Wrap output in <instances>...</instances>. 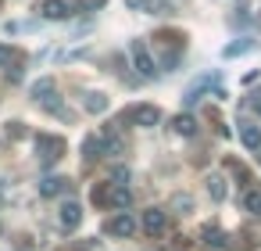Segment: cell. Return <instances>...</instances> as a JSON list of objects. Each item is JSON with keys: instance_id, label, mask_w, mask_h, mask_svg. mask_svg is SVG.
Listing matches in <instances>:
<instances>
[{"instance_id": "11", "label": "cell", "mask_w": 261, "mask_h": 251, "mask_svg": "<svg viewBox=\"0 0 261 251\" xmlns=\"http://www.w3.org/2000/svg\"><path fill=\"white\" fill-rule=\"evenodd\" d=\"M240 140H243L247 151H257V147H261V126H254V122H240Z\"/></svg>"}, {"instance_id": "27", "label": "cell", "mask_w": 261, "mask_h": 251, "mask_svg": "<svg viewBox=\"0 0 261 251\" xmlns=\"http://www.w3.org/2000/svg\"><path fill=\"white\" fill-rule=\"evenodd\" d=\"M257 26H261V18H257Z\"/></svg>"}, {"instance_id": "1", "label": "cell", "mask_w": 261, "mask_h": 251, "mask_svg": "<svg viewBox=\"0 0 261 251\" xmlns=\"http://www.w3.org/2000/svg\"><path fill=\"white\" fill-rule=\"evenodd\" d=\"M129 51H133V69H136L143 79H158V72H161V69L154 65V58H150L147 43H143V40H133V47H129Z\"/></svg>"}, {"instance_id": "12", "label": "cell", "mask_w": 261, "mask_h": 251, "mask_svg": "<svg viewBox=\"0 0 261 251\" xmlns=\"http://www.w3.org/2000/svg\"><path fill=\"white\" fill-rule=\"evenodd\" d=\"M172 129H175L179 136H197V129H200V126H197V119H193L190 111H182V115H175V119H172Z\"/></svg>"}, {"instance_id": "7", "label": "cell", "mask_w": 261, "mask_h": 251, "mask_svg": "<svg viewBox=\"0 0 261 251\" xmlns=\"http://www.w3.org/2000/svg\"><path fill=\"white\" fill-rule=\"evenodd\" d=\"M36 151H40V158H47V162L54 158V162H58V158H61V151H65V140H61V136H47V133H43V136H36Z\"/></svg>"}, {"instance_id": "18", "label": "cell", "mask_w": 261, "mask_h": 251, "mask_svg": "<svg viewBox=\"0 0 261 251\" xmlns=\"http://www.w3.org/2000/svg\"><path fill=\"white\" fill-rule=\"evenodd\" d=\"M100 151H104L100 136H86V140H83V154H86V162H97V158H100Z\"/></svg>"}, {"instance_id": "16", "label": "cell", "mask_w": 261, "mask_h": 251, "mask_svg": "<svg viewBox=\"0 0 261 251\" xmlns=\"http://www.w3.org/2000/svg\"><path fill=\"white\" fill-rule=\"evenodd\" d=\"M50 94H58V90H54V79H36V83L29 86V97H33V101H47Z\"/></svg>"}, {"instance_id": "4", "label": "cell", "mask_w": 261, "mask_h": 251, "mask_svg": "<svg viewBox=\"0 0 261 251\" xmlns=\"http://www.w3.org/2000/svg\"><path fill=\"white\" fill-rule=\"evenodd\" d=\"M140 226H143V233L161 237V233L168 230V215H165L161 208H147V212H140Z\"/></svg>"}, {"instance_id": "21", "label": "cell", "mask_w": 261, "mask_h": 251, "mask_svg": "<svg viewBox=\"0 0 261 251\" xmlns=\"http://www.w3.org/2000/svg\"><path fill=\"white\" fill-rule=\"evenodd\" d=\"M172 208H179V212L186 215V212H193V197H186V194H175V197H172Z\"/></svg>"}, {"instance_id": "24", "label": "cell", "mask_w": 261, "mask_h": 251, "mask_svg": "<svg viewBox=\"0 0 261 251\" xmlns=\"http://www.w3.org/2000/svg\"><path fill=\"white\" fill-rule=\"evenodd\" d=\"M257 79H261V72H247V76H243V83H247V86H254Z\"/></svg>"}, {"instance_id": "22", "label": "cell", "mask_w": 261, "mask_h": 251, "mask_svg": "<svg viewBox=\"0 0 261 251\" xmlns=\"http://www.w3.org/2000/svg\"><path fill=\"white\" fill-rule=\"evenodd\" d=\"M108 190H111V183H100V187H93V204H104V208H108Z\"/></svg>"}, {"instance_id": "3", "label": "cell", "mask_w": 261, "mask_h": 251, "mask_svg": "<svg viewBox=\"0 0 261 251\" xmlns=\"http://www.w3.org/2000/svg\"><path fill=\"white\" fill-rule=\"evenodd\" d=\"M125 119H133L140 129H154V126L161 122V108H154V104H136V108L125 111Z\"/></svg>"}, {"instance_id": "13", "label": "cell", "mask_w": 261, "mask_h": 251, "mask_svg": "<svg viewBox=\"0 0 261 251\" xmlns=\"http://www.w3.org/2000/svg\"><path fill=\"white\" fill-rule=\"evenodd\" d=\"M243 212L261 219V187H247V194H243Z\"/></svg>"}, {"instance_id": "19", "label": "cell", "mask_w": 261, "mask_h": 251, "mask_svg": "<svg viewBox=\"0 0 261 251\" xmlns=\"http://www.w3.org/2000/svg\"><path fill=\"white\" fill-rule=\"evenodd\" d=\"M115 187H129V165H111V179Z\"/></svg>"}, {"instance_id": "17", "label": "cell", "mask_w": 261, "mask_h": 251, "mask_svg": "<svg viewBox=\"0 0 261 251\" xmlns=\"http://www.w3.org/2000/svg\"><path fill=\"white\" fill-rule=\"evenodd\" d=\"M250 47H257V40H236V43H225V47H222V58H240V54H247Z\"/></svg>"}, {"instance_id": "15", "label": "cell", "mask_w": 261, "mask_h": 251, "mask_svg": "<svg viewBox=\"0 0 261 251\" xmlns=\"http://www.w3.org/2000/svg\"><path fill=\"white\" fill-rule=\"evenodd\" d=\"M207 194H211V201H225L229 179H225V176H207Z\"/></svg>"}, {"instance_id": "20", "label": "cell", "mask_w": 261, "mask_h": 251, "mask_svg": "<svg viewBox=\"0 0 261 251\" xmlns=\"http://www.w3.org/2000/svg\"><path fill=\"white\" fill-rule=\"evenodd\" d=\"M204 240H207L211 247H225V237H222L218 226H204Z\"/></svg>"}, {"instance_id": "10", "label": "cell", "mask_w": 261, "mask_h": 251, "mask_svg": "<svg viewBox=\"0 0 261 251\" xmlns=\"http://www.w3.org/2000/svg\"><path fill=\"white\" fill-rule=\"evenodd\" d=\"M72 187V179H65V176H47L43 183H40V194L43 197H58V194H65Z\"/></svg>"}, {"instance_id": "14", "label": "cell", "mask_w": 261, "mask_h": 251, "mask_svg": "<svg viewBox=\"0 0 261 251\" xmlns=\"http://www.w3.org/2000/svg\"><path fill=\"white\" fill-rule=\"evenodd\" d=\"M22 61H25V54H22L18 47L0 43V69H15V65H22Z\"/></svg>"}, {"instance_id": "5", "label": "cell", "mask_w": 261, "mask_h": 251, "mask_svg": "<svg viewBox=\"0 0 261 251\" xmlns=\"http://www.w3.org/2000/svg\"><path fill=\"white\" fill-rule=\"evenodd\" d=\"M83 215H86V212H83V204H75V201H65V204L58 208V222H61V230H68V233L83 226Z\"/></svg>"}, {"instance_id": "8", "label": "cell", "mask_w": 261, "mask_h": 251, "mask_svg": "<svg viewBox=\"0 0 261 251\" xmlns=\"http://www.w3.org/2000/svg\"><path fill=\"white\" fill-rule=\"evenodd\" d=\"M108 94H100V90H90V94H83V108L90 111V115H104L108 111Z\"/></svg>"}, {"instance_id": "26", "label": "cell", "mask_w": 261, "mask_h": 251, "mask_svg": "<svg viewBox=\"0 0 261 251\" xmlns=\"http://www.w3.org/2000/svg\"><path fill=\"white\" fill-rule=\"evenodd\" d=\"M100 4H104V0H90V8H100Z\"/></svg>"}, {"instance_id": "6", "label": "cell", "mask_w": 261, "mask_h": 251, "mask_svg": "<svg viewBox=\"0 0 261 251\" xmlns=\"http://www.w3.org/2000/svg\"><path fill=\"white\" fill-rule=\"evenodd\" d=\"M136 230H140V222H136L129 212H115V215L108 219V233H111V237H133Z\"/></svg>"}, {"instance_id": "9", "label": "cell", "mask_w": 261, "mask_h": 251, "mask_svg": "<svg viewBox=\"0 0 261 251\" xmlns=\"http://www.w3.org/2000/svg\"><path fill=\"white\" fill-rule=\"evenodd\" d=\"M133 204V194H129V187H115L111 183V190H108V208H115V212H125Z\"/></svg>"}, {"instance_id": "25", "label": "cell", "mask_w": 261, "mask_h": 251, "mask_svg": "<svg viewBox=\"0 0 261 251\" xmlns=\"http://www.w3.org/2000/svg\"><path fill=\"white\" fill-rule=\"evenodd\" d=\"M125 4H129V8L136 11V8H147V4H150V0H125Z\"/></svg>"}, {"instance_id": "23", "label": "cell", "mask_w": 261, "mask_h": 251, "mask_svg": "<svg viewBox=\"0 0 261 251\" xmlns=\"http://www.w3.org/2000/svg\"><path fill=\"white\" fill-rule=\"evenodd\" d=\"M250 111L261 119V90H254V97H250Z\"/></svg>"}, {"instance_id": "2", "label": "cell", "mask_w": 261, "mask_h": 251, "mask_svg": "<svg viewBox=\"0 0 261 251\" xmlns=\"http://www.w3.org/2000/svg\"><path fill=\"white\" fill-rule=\"evenodd\" d=\"M36 11L47 22H65L72 15V4H68V0H36Z\"/></svg>"}]
</instances>
